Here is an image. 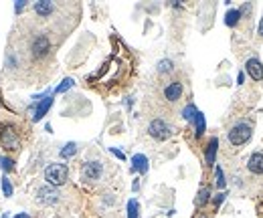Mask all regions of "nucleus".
Masks as SVG:
<instances>
[{"label":"nucleus","instance_id":"obj_1","mask_svg":"<svg viewBox=\"0 0 263 218\" xmlns=\"http://www.w3.org/2000/svg\"><path fill=\"white\" fill-rule=\"evenodd\" d=\"M253 136V127L249 121H237L229 132H227V140L231 145L239 147V145H245Z\"/></svg>","mask_w":263,"mask_h":218},{"label":"nucleus","instance_id":"obj_2","mask_svg":"<svg viewBox=\"0 0 263 218\" xmlns=\"http://www.w3.org/2000/svg\"><path fill=\"white\" fill-rule=\"evenodd\" d=\"M45 180L49 186L59 188L69 180V168L67 164H49L45 168Z\"/></svg>","mask_w":263,"mask_h":218},{"label":"nucleus","instance_id":"obj_3","mask_svg":"<svg viewBox=\"0 0 263 218\" xmlns=\"http://www.w3.org/2000/svg\"><path fill=\"white\" fill-rule=\"evenodd\" d=\"M148 134H150V138H154V140H158V142H166L168 138H172L174 127H172L170 123H166L164 119L156 117V119H152V121L148 123Z\"/></svg>","mask_w":263,"mask_h":218},{"label":"nucleus","instance_id":"obj_4","mask_svg":"<svg viewBox=\"0 0 263 218\" xmlns=\"http://www.w3.org/2000/svg\"><path fill=\"white\" fill-rule=\"evenodd\" d=\"M0 145L8 151H16L20 147V136L12 125H0Z\"/></svg>","mask_w":263,"mask_h":218},{"label":"nucleus","instance_id":"obj_5","mask_svg":"<svg viewBox=\"0 0 263 218\" xmlns=\"http://www.w3.org/2000/svg\"><path fill=\"white\" fill-rule=\"evenodd\" d=\"M37 202L39 204H43V206H57L59 202H61V192L57 190V188H53V186H41L39 190H37Z\"/></svg>","mask_w":263,"mask_h":218},{"label":"nucleus","instance_id":"obj_6","mask_svg":"<svg viewBox=\"0 0 263 218\" xmlns=\"http://www.w3.org/2000/svg\"><path fill=\"white\" fill-rule=\"evenodd\" d=\"M103 174V164L97 162V160H91V162H85L81 166V180L83 182H97Z\"/></svg>","mask_w":263,"mask_h":218},{"label":"nucleus","instance_id":"obj_7","mask_svg":"<svg viewBox=\"0 0 263 218\" xmlns=\"http://www.w3.org/2000/svg\"><path fill=\"white\" fill-rule=\"evenodd\" d=\"M51 51V40L47 35H37L33 40H31V55L35 59H45Z\"/></svg>","mask_w":263,"mask_h":218},{"label":"nucleus","instance_id":"obj_8","mask_svg":"<svg viewBox=\"0 0 263 218\" xmlns=\"http://www.w3.org/2000/svg\"><path fill=\"white\" fill-rule=\"evenodd\" d=\"M51 105H53V95L51 93H47L43 99H39V101H35L33 105H31V111H33V121H41L43 117L47 115V111L51 109Z\"/></svg>","mask_w":263,"mask_h":218},{"label":"nucleus","instance_id":"obj_9","mask_svg":"<svg viewBox=\"0 0 263 218\" xmlns=\"http://www.w3.org/2000/svg\"><path fill=\"white\" fill-rule=\"evenodd\" d=\"M245 73H247L253 81H263V63H261L257 57L247 59V63H245Z\"/></svg>","mask_w":263,"mask_h":218},{"label":"nucleus","instance_id":"obj_10","mask_svg":"<svg viewBox=\"0 0 263 218\" xmlns=\"http://www.w3.org/2000/svg\"><path fill=\"white\" fill-rule=\"evenodd\" d=\"M182 91H184V87H182L180 81H170V83L164 87V97H166V101H170V103H176V101L182 97Z\"/></svg>","mask_w":263,"mask_h":218},{"label":"nucleus","instance_id":"obj_11","mask_svg":"<svg viewBox=\"0 0 263 218\" xmlns=\"http://www.w3.org/2000/svg\"><path fill=\"white\" fill-rule=\"evenodd\" d=\"M247 170L251 174H263V151H255L247 160Z\"/></svg>","mask_w":263,"mask_h":218},{"label":"nucleus","instance_id":"obj_12","mask_svg":"<svg viewBox=\"0 0 263 218\" xmlns=\"http://www.w3.org/2000/svg\"><path fill=\"white\" fill-rule=\"evenodd\" d=\"M35 12L41 16V18H49L53 12H55V4L51 2V0H39V2H35Z\"/></svg>","mask_w":263,"mask_h":218},{"label":"nucleus","instance_id":"obj_13","mask_svg":"<svg viewBox=\"0 0 263 218\" xmlns=\"http://www.w3.org/2000/svg\"><path fill=\"white\" fill-rule=\"evenodd\" d=\"M148 156H144V154H134L132 156V172H138V174H146L148 172Z\"/></svg>","mask_w":263,"mask_h":218},{"label":"nucleus","instance_id":"obj_14","mask_svg":"<svg viewBox=\"0 0 263 218\" xmlns=\"http://www.w3.org/2000/svg\"><path fill=\"white\" fill-rule=\"evenodd\" d=\"M217 151H219V140H217V138H211V140H209V144H207V149H205V160H207V166H215Z\"/></svg>","mask_w":263,"mask_h":218},{"label":"nucleus","instance_id":"obj_15","mask_svg":"<svg viewBox=\"0 0 263 218\" xmlns=\"http://www.w3.org/2000/svg\"><path fill=\"white\" fill-rule=\"evenodd\" d=\"M194 136L196 138H201L203 134H205V129H207V119H205V113L203 111H199L196 113V117H194Z\"/></svg>","mask_w":263,"mask_h":218},{"label":"nucleus","instance_id":"obj_16","mask_svg":"<svg viewBox=\"0 0 263 218\" xmlns=\"http://www.w3.org/2000/svg\"><path fill=\"white\" fill-rule=\"evenodd\" d=\"M241 18H243V16H241V10H239V8H229L227 14H225V25L233 29V27L239 25V20H241Z\"/></svg>","mask_w":263,"mask_h":218},{"label":"nucleus","instance_id":"obj_17","mask_svg":"<svg viewBox=\"0 0 263 218\" xmlns=\"http://www.w3.org/2000/svg\"><path fill=\"white\" fill-rule=\"evenodd\" d=\"M209 200H211V188H209V186H205V188H201V190H199V194H196L194 204H196V206H205Z\"/></svg>","mask_w":263,"mask_h":218},{"label":"nucleus","instance_id":"obj_18","mask_svg":"<svg viewBox=\"0 0 263 218\" xmlns=\"http://www.w3.org/2000/svg\"><path fill=\"white\" fill-rule=\"evenodd\" d=\"M77 154V144L75 142H69V144H65L63 147H61V158L63 160H69V158H73Z\"/></svg>","mask_w":263,"mask_h":218},{"label":"nucleus","instance_id":"obj_19","mask_svg":"<svg viewBox=\"0 0 263 218\" xmlns=\"http://www.w3.org/2000/svg\"><path fill=\"white\" fill-rule=\"evenodd\" d=\"M156 71H158V75L172 73V71H174V63H172L170 59H162V61H158V65H156Z\"/></svg>","mask_w":263,"mask_h":218},{"label":"nucleus","instance_id":"obj_20","mask_svg":"<svg viewBox=\"0 0 263 218\" xmlns=\"http://www.w3.org/2000/svg\"><path fill=\"white\" fill-rule=\"evenodd\" d=\"M128 218H140V204L136 198L128 200Z\"/></svg>","mask_w":263,"mask_h":218},{"label":"nucleus","instance_id":"obj_21","mask_svg":"<svg viewBox=\"0 0 263 218\" xmlns=\"http://www.w3.org/2000/svg\"><path fill=\"white\" fill-rule=\"evenodd\" d=\"M196 113H199V109H196V105L194 103H188L184 109H182V117L186 119V121H194V117H196Z\"/></svg>","mask_w":263,"mask_h":218},{"label":"nucleus","instance_id":"obj_22","mask_svg":"<svg viewBox=\"0 0 263 218\" xmlns=\"http://www.w3.org/2000/svg\"><path fill=\"white\" fill-rule=\"evenodd\" d=\"M215 176H217V180H215V182H217V188L223 192L225 186H227V180H225V172H223L221 166H217V168H215Z\"/></svg>","mask_w":263,"mask_h":218},{"label":"nucleus","instance_id":"obj_23","mask_svg":"<svg viewBox=\"0 0 263 218\" xmlns=\"http://www.w3.org/2000/svg\"><path fill=\"white\" fill-rule=\"evenodd\" d=\"M0 168H2L4 174H10L14 170V160L8 156H0Z\"/></svg>","mask_w":263,"mask_h":218},{"label":"nucleus","instance_id":"obj_24","mask_svg":"<svg viewBox=\"0 0 263 218\" xmlns=\"http://www.w3.org/2000/svg\"><path fill=\"white\" fill-rule=\"evenodd\" d=\"M73 85H75V81H73L71 77H65V79L61 81V85H59L57 89H55V93H65V91H67V89H71Z\"/></svg>","mask_w":263,"mask_h":218},{"label":"nucleus","instance_id":"obj_25","mask_svg":"<svg viewBox=\"0 0 263 218\" xmlns=\"http://www.w3.org/2000/svg\"><path fill=\"white\" fill-rule=\"evenodd\" d=\"M6 67H8V69H16V67H18V59H16V55H14L12 51L6 55Z\"/></svg>","mask_w":263,"mask_h":218},{"label":"nucleus","instance_id":"obj_26","mask_svg":"<svg viewBox=\"0 0 263 218\" xmlns=\"http://www.w3.org/2000/svg\"><path fill=\"white\" fill-rule=\"evenodd\" d=\"M225 198H227V192H225V190H223V192H219V194L215 196V198H213V206L219 208V206H221V204L225 202Z\"/></svg>","mask_w":263,"mask_h":218},{"label":"nucleus","instance_id":"obj_27","mask_svg":"<svg viewBox=\"0 0 263 218\" xmlns=\"http://www.w3.org/2000/svg\"><path fill=\"white\" fill-rule=\"evenodd\" d=\"M2 192H4L6 198H8V196H12V192H14V190H12V184H10V180H8L6 176L2 178Z\"/></svg>","mask_w":263,"mask_h":218},{"label":"nucleus","instance_id":"obj_28","mask_svg":"<svg viewBox=\"0 0 263 218\" xmlns=\"http://www.w3.org/2000/svg\"><path fill=\"white\" fill-rule=\"evenodd\" d=\"M25 8H27V2H25V0H16V2H14V12H16V14H20Z\"/></svg>","mask_w":263,"mask_h":218},{"label":"nucleus","instance_id":"obj_29","mask_svg":"<svg viewBox=\"0 0 263 218\" xmlns=\"http://www.w3.org/2000/svg\"><path fill=\"white\" fill-rule=\"evenodd\" d=\"M109 151H112V154H114L116 158H120V160H126V154H124V151H120L118 147H109Z\"/></svg>","mask_w":263,"mask_h":218},{"label":"nucleus","instance_id":"obj_30","mask_svg":"<svg viewBox=\"0 0 263 218\" xmlns=\"http://www.w3.org/2000/svg\"><path fill=\"white\" fill-rule=\"evenodd\" d=\"M243 81H245V71H239V75H237V85H243Z\"/></svg>","mask_w":263,"mask_h":218},{"label":"nucleus","instance_id":"obj_31","mask_svg":"<svg viewBox=\"0 0 263 218\" xmlns=\"http://www.w3.org/2000/svg\"><path fill=\"white\" fill-rule=\"evenodd\" d=\"M103 202H105V204H114V202H116V198H114V196H112V194H105V198H103Z\"/></svg>","mask_w":263,"mask_h":218},{"label":"nucleus","instance_id":"obj_32","mask_svg":"<svg viewBox=\"0 0 263 218\" xmlns=\"http://www.w3.org/2000/svg\"><path fill=\"white\" fill-rule=\"evenodd\" d=\"M257 33H259V36H263V16H261V20H259V27H257Z\"/></svg>","mask_w":263,"mask_h":218},{"label":"nucleus","instance_id":"obj_33","mask_svg":"<svg viewBox=\"0 0 263 218\" xmlns=\"http://www.w3.org/2000/svg\"><path fill=\"white\" fill-rule=\"evenodd\" d=\"M14 218H31V216H29V214H27V212H20V214H16V216H14Z\"/></svg>","mask_w":263,"mask_h":218},{"label":"nucleus","instance_id":"obj_34","mask_svg":"<svg viewBox=\"0 0 263 218\" xmlns=\"http://www.w3.org/2000/svg\"><path fill=\"white\" fill-rule=\"evenodd\" d=\"M0 218H10V216H8V214H2V216H0Z\"/></svg>","mask_w":263,"mask_h":218}]
</instances>
